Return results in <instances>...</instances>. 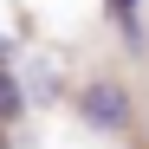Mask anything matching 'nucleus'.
Listing matches in <instances>:
<instances>
[{"label": "nucleus", "mask_w": 149, "mask_h": 149, "mask_svg": "<svg viewBox=\"0 0 149 149\" xmlns=\"http://www.w3.org/2000/svg\"><path fill=\"white\" fill-rule=\"evenodd\" d=\"M7 58H13V45H7V39H0V65H7Z\"/></svg>", "instance_id": "obj_3"}, {"label": "nucleus", "mask_w": 149, "mask_h": 149, "mask_svg": "<svg viewBox=\"0 0 149 149\" xmlns=\"http://www.w3.org/2000/svg\"><path fill=\"white\" fill-rule=\"evenodd\" d=\"M84 117L91 123H104V130H117V123H130V91L123 84H84Z\"/></svg>", "instance_id": "obj_1"}, {"label": "nucleus", "mask_w": 149, "mask_h": 149, "mask_svg": "<svg viewBox=\"0 0 149 149\" xmlns=\"http://www.w3.org/2000/svg\"><path fill=\"white\" fill-rule=\"evenodd\" d=\"M19 110H26V97H19V78H13V71H7V65H0V117H7V123H13Z\"/></svg>", "instance_id": "obj_2"}]
</instances>
